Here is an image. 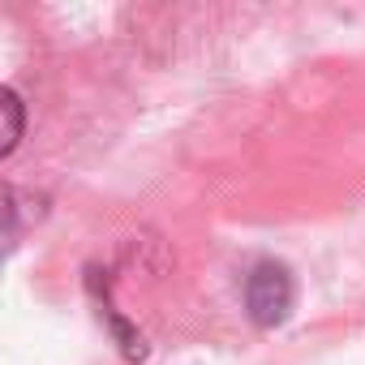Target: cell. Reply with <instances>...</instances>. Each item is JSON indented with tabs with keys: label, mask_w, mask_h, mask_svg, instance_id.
Returning <instances> with one entry per match:
<instances>
[{
	"label": "cell",
	"mask_w": 365,
	"mask_h": 365,
	"mask_svg": "<svg viewBox=\"0 0 365 365\" xmlns=\"http://www.w3.org/2000/svg\"><path fill=\"white\" fill-rule=\"evenodd\" d=\"M297 305V279L284 262L262 258L245 275V309L258 327H279Z\"/></svg>",
	"instance_id": "6da1fadb"
},
{
	"label": "cell",
	"mask_w": 365,
	"mask_h": 365,
	"mask_svg": "<svg viewBox=\"0 0 365 365\" xmlns=\"http://www.w3.org/2000/svg\"><path fill=\"white\" fill-rule=\"evenodd\" d=\"M5 116H9V125H5V142H0V155H14V146H18V138H22V103H18V95L14 91H5Z\"/></svg>",
	"instance_id": "7a4b0ae2"
}]
</instances>
